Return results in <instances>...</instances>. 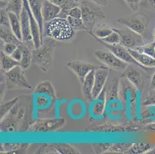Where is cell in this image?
Listing matches in <instances>:
<instances>
[{"label": "cell", "mask_w": 155, "mask_h": 154, "mask_svg": "<svg viewBox=\"0 0 155 154\" xmlns=\"http://www.w3.org/2000/svg\"><path fill=\"white\" fill-rule=\"evenodd\" d=\"M137 92L136 87L124 76L120 78V98L124 105V109L129 114L130 119L135 116Z\"/></svg>", "instance_id": "obj_6"}, {"label": "cell", "mask_w": 155, "mask_h": 154, "mask_svg": "<svg viewBox=\"0 0 155 154\" xmlns=\"http://www.w3.org/2000/svg\"><path fill=\"white\" fill-rule=\"evenodd\" d=\"M19 99L10 112L0 123V130L2 133H17L28 131L33 123L32 111L33 100L30 96H19Z\"/></svg>", "instance_id": "obj_1"}, {"label": "cell", "mask_w": 155, "mask_h": 154, "mask_svg": "<svg viewBox=\"0 0 155 154\" xmlns=\"http://www.w3.org/2000/svg\"><path fill=\"white\" fill-rule=\"evenodd\" d=\"M23 6V0H9L3 8H5L7 12H13L20 16Z\"/></svg>", "instance_id": "obj_33"}, {"label": "cell", "mask_w": 155, "mask_h": 154, "mask_svg": "<svg viewBox=\"0 0 155 154\" xmlns=\"http://www.w3.org/2000/svg\"><path fill=\"white\" fill-rule=\"evenodd\" d=\"M134 49L137 50L138 52L145 53V54L155 58V41L148 43V44H144L141 46H139Z\"/></svg>", "instance_id": "obj_38"}, {"label": "cell", "mask_w": 155, "mask_h": 154, "mask_svg": "<svg viewBox=\"0 0 155 154\" xmlns=\"http://www.w3.org/2000/svg\"><path fill=\"white\" fill-rule=\"evenodd\" d=\"M0 38H1V41L2 42L15 43V44H17L18 46L22 42V41L19 40L13 33L12 29H11V26H2L1 25Z\"/></svg>", "instance_id": "obj_26"}, {"label": "cell", "mask_w": 155, "mask_h": 154, "mask_svg": "<svg viewBox=\"0 0 155 154\" xmlns=\"http://www.w3.org/2000/svg\"><path fill=\"white\" fill-rule=\"evenodd\" d=\"M75 36L76 32L66 18L57 17L44 23L43 39L47 37L59 42H69L73 40Z\"/></svg>", "instance_id": "obj_3"}, {"label": "cell", "mask_w": 155, "mask_h": 154, "mask_svg": "<svg viewBox=\"0 0 155 154\" xmlns=\"http://www.w3.org/2000/svg\"><path fill=\"white\" fill-rule=\"evenodd\" d=\"M111 146V143H93L92 146L94 148V152L97 154H103L107 153L109 150L110 147Z\"/></svg>", "instance_id": "obj_39"}, {"label": "cell", "mask_w": 155, "mask_h": 154, "mask_svg": "<svg viewBox=\"0 0 155 154\" xmlns=\"http://www.w3.org/2000/svg\"><path fill=\"white\" fill-rule=\"evenodd\" d=\"M101 42V44L104 45L107 49L110 50L113 53H114V54L116 55L118 58H120L121 60H123L124 62L127 63V64H133L137 66H139V67L141 68L142 70L144 71L143 67H142V66H140V65L136 61V60H135L134 58L133 57V56L130 54L129 49H128L127 48L124 47V46H122L120 43H119V44H115V45H110V44H107V43H104V42ZM145 73H146V72H145Z\"/></svg>", "instance_id": "obj_17"}, {"label": "cell", "mask_w": 155, "mask_h": 154, "mask_svg": "<svg viewBox=\"0 0 155 154\" xmlns=\"http://www.w3.org/2000/svg\"><path fill=\"white\" fill-rule=\"evenodd\" d=\"M153 38H154V41H155V29L153 30Z\"/></svg>", "instance_id": "obj_49"}, {"label": "cell", "mask_w": 155, "mask_h": 154, "mask_svg": "<svg viewBox=\"0 0 155 154\" xmlns=\"http://www.w3.org/2000/svg\"><path fill=\"white\" fill-rule=\"evenodd\" d=\"M91 1L96 2V3L101 5V6H105V5H107L108 3L107 0H91Z\"/></svg>", "instance_id": "obj_45"}, {"label": "cell", "mask_w": 155, "mask_h": 154, "mask_svg": "<svg viewBox=\"0 0 155 154\" xmlns=\"http://www.w3.org/2000/svg\"><path fill=\"white\" fill-rule=\"evenodd\" d=\"M154 144L149 143H133L128 150L127 154H143L147 153L149 150L151 149Z\"/></svg>", "instance_id": "obj_30"}, {"label": "cell", "mask_w": 155, "mask_h": 154, "mask_svg": "<svg viewBox=\"0 0 155 154\" xmlns=\"http://www.w3.org/2000/svg\"><path fill=\"white\" fill-rule=\"evenodd\" d=\"M133 143H111L109 150L107 153L127 154L128 150L132 146Z\"/></svg>", "instance_id": "obj_32"}, {"label": "cell", "mask_w": 155, "mask_h": 154, "mask_svg": "<svg viewBox=\"0 0 155 154\" xmlns=\"http://www.w3.org/2000/svg\"><path fill=\"white\" fill-rule=\"evenodd\" d=\"M66 19L68 20L69 23L70 24L71 27L75 32H78V31H86L88 32V29H87V26L84 24V21H83L82 18L79 19V18H73L71 16H67Z\"/></svg>", "instance_id": "obj_34"}, {"label": "cell", "mask_w": 155, "mask_h": 154, "mask_svg": "<svg viewBox=\"0 0 155 154\" xmlns=\"http://www.w3.org/2000/svg\"><path fill=\"white\" fill-rule=\"evenodd\" d=\"M109 68L104 65L100 66L95 70L94 75V87L93 90V97L96 98L104 90L107 86L108 76H109Z\"/></svg>", "instance_id": "obj_18"}, {"label": "cell", "mask_w": 155, "mask_h": 154, "mask_svg": "<svg viewBox=\"0 0 155 154\" xmlns=\"http://www.w3.org/2000/svg\"><path fill=\"white\" fill-rule=\"evenodd\" d=\"M1 79L5 82L8 90H29L33 89L32 84L25 76L24 70L19 65L8 72L1 71Z\"/></svg>", "instance_id": "obj_7"}, {"label": "cell", "mask_w": 155, "mask_h": 154, "mask_svg": "<svg viewBox=\"0 0 155 154\" xmlns=\"http://www.w3.org/2000/svg\"><path fill=\"white\" fill-rule=\"evenodd\" d=\"M66 119L63 117L38 119L33 121L28 131L32 133H53L64 126Z\"/></svg>", "instance_id": "obj_10"}, {"label": "cell", "mask_w": 155, "mask_h": 154, "mask_svg": "<svg viewBox=\"0 0 155 154\" xmlns=\"http://www.w3.org/2000/svg\"><path fill=\"white\" fill-rule=\"evenodd\" d=\"M17 47V44L11 43V42H4L1 41V51L9 56H11Z\"/></svg>", "instance_id": "obj_40"}, {"label": "cell", "mask_w": 155, "mask_h": 154, "mask_svg": "<svg viewBox=\"0 0 155 154\" xmlns=\"http://www.w3.org/2000/svg\"><path fill=\"white\" fill-rule=\"evenodd\" d=\"M9 12V21H10V26L12 32L15 34L16 37L19 40L22 41V26H21L20 17L13 12Z\"/></svg>", "instance_id": "obj_29"}, {"label": "cell", "mask_w": 155, "mask_h": 154, "mask_svg": "<svg viewBox=\"0 0 155 154\" xmlns=\"http://www.w3.org/2000/svg\"><path fill=\"white\" fill-rule=\"evenodd\" d=\"M31 10L34 15L36 21L38 22L40 27V30L43 36V26H44V21H43V14H42V6H43V0H28Z\"/></svg>", "instance_id": "obj_23"}, {"label": "cell", "mask_w": 155, "mask_h": 154, "mask_svg": "<svg viewBox=\"0 0 155 154\" xmlns=\"http://www.w3.org/2000/svg\"><path fill=\"white\" fill-rule=\"evenodd\" d=\"M148 1H149V2H150V5H151L152 6L155 8V0H148Z\"/></svg>", "instance_id": "obj_48"}, {"label": "cell", "mask_w": 155, "mask_h": 154, "mask_svg": "<svg viewBox=\"0 0 155 154\" xmlns=\"http://www.w3.org/2000/svg\"><path fill=\"white\" fill-rule=\"evenodd\" d=\"M56 42L54 39L43 38L41 46L32 49V64L38 66L43 73H46L53 63Z\"/></svg>", "instance_id": "obj_4"}, {"label": "cell", "mask_w": 155, "mask_h": 154, "mask_svg": "<svg viewBox=\"0 0 155 154\" xmlns=\"http://www.w3.org/2000/svg\"><path fill=\"white\" fill-rule=\"evenodd\" d=\"M67 66L69 70H71L76 75L80 83H81L89 73L94 70H97L101 66H97V65L87 63V62L76 60V61L67 63Z\"/></svg>", "instance_id": "obj_14"}, {"label": "cell", "mask_w": 155, "mask_h": 154, "mask_svg": "<svg viewBox=\"0 0 155 154\" xmlns=\"http://www.w3.org/2000/svg\"><path fill=\"white\" fill-rule=\"evenodd\" d=\"M22 44V43H21ZM21 44L18 46V47L16 48L15 51L13 52L11 56H12L13 59H15L16 61L19 62L21 61V59H22V46H21Z\"/></svg>", "instance_id": "obj_43"}, {"label": "cell", "mask_w": 155, "mask_h": 154, "mask_svg": "<svg viewBox=\"0 0 155 154\" xmlns=\"http://www.w3.org/2000/svg\"><path fill=\"white\" fill-rule=\"evenodd\" d=\"M29 146V143H2L1 153H22L27 150Z\"/></svg>", "instance_id": "obj_24"}, {"label": "cell", "mask_w": 155, "mask_h": 154, "mask_svg": "<svg viewBox=\"0 0 155 154\" xmlns=\"http://www.w3.org/2000/svg\"><path fill=\"white\" fill-rule=\"evenodd\" d=\"M9 0H0V3H1V8H3L6 5L7 2H9Z\"/></svg>", "instance_id": "obj_47"}, {"label": "cell", "mask_w": 155, "mask_h": 154, "mask_svg": "<svg viewBox=\"0 0 155 154\" xmlns=\"http://www.w3.org/2000/svg\"><path fill=\"white\" fill-rule=\"evenodd\" d=\"M19 99V97H17L12 99V100H9V101L5 102L4 103H1V106H0V120H2L7 114L10 112L11 110L16 104Z\"/></svg>", "instance_id": "obj_35"}, {"label": "cell", "mask_w": 155, "mask_h": 154, "mask_svg": "<svg viewBox=\"0 0 155 154\" xmlns=\"http://www.w3.org/2000/svg\"><path fill=\"white\" fill-rule=\"evenodd\" d=\"M19 17H20L21 26H22V42L26 46H29L32 49H35L34 41H33L32 30H31L30 19H29V14L24 6Z\"/></svg>", "instance_id": "obj_19"}, {"label": "cell", "mask_w": 155, "mask_h": 154, "mask_svg": "<svg viewBox=\"0 0 155 154\" xmlns=\"http://www.w3.org/2000/svg\"><path fill=\"white\" fill-rule=\"evenodd\" d=\"M76 1H77V2H79V0H76Z\"/></svg>", "instance_id": "obj_50"}, {"label": "cell", "mask_w": 155, "mask_h": 154, "mask_svg": "<svg viewBox=\"0 0 155 154\" xmlns=\"http://www.w3.org/2000/svg\"><path fill=\"white\" fill-rule=\"evenodd\" d=\"M117 32L120 36V44L127 49H134L141 46L145 43V39L143 35L135 32L134 31L124 26L123 29H116Z\"/></svg>", "instance_id": "obj_13"}, {"label": "cell", "mask_w": 155, "mask_h": 154, "mask_svg": "<svg viewBox=\"0 0 155 154\" xmlns=\"http://www.w3.org/2000/svg\"><path fill=\"white\" fill-rule=\"evenodd\" d=\"M33 105L39 113H47L55 105L57 96L53 83L49 80L42 81L33 90Z\"/></svg>", "instance_id": "obj_2"}, {"label": "cell", "mask_w": 155, "mask_h": 154, "mask_svg": "<svg viewBox=\"0 0 155 154\" xmlns=\"http://www.w3.org/2000/svg\"><path fill=\"white\" fill-rule=\"evenodd\" d=\"M79 5L82 9V19L88 29V32H93L96 25L100 22L106 19V15L101 5L91 0H82L79 2Z\"/></svg>", "instance_id": "obj_5"}, {"label": "cell", "mask_w": 155, "mask_h": 154, "mask_svg": "<svg viewBox=\"0 0 155 154\" xmlns=\"http://www.w3.org/2000/svg\"><path fill=\"white\" fill-rule=\"evenodd\" d=\"M22 49V57L21 61L19 62V66L24 70H27L32 64V49L29 46H26L23 42L21 44Z\"/></svg>", "instance_id": "obj_27"}, {"label": "cell", "mask_w": 155, "mask_h": 154, "mask_svg": "<svg viewBox=\"0 0 155 154\" xmlns=\"http://www.w3.org/2000/svg\"><path fill=\"white\" fill-rule=\"evenodd\" d=\"M134 59L143 67L146 73H150V70L155 68V58L145 53L138 52L136 49H128Z\"/></svg>", "instance_id": "obj_20"}, {"label": "cell", "mask_w": 155, "mask_h": 154, "mask_svg": "<svg viewBox=\"0 0 155 154\" xmlns=\"http://www.w3.org/2000/svg\"><path fill=\"white\" fill-rule=\"evenodd\" d=\"M117 22L118 23L126 26L128 29L134 31L135 32L143 35L148 26L150 19L145 14L138 12L133 15L121 17L118 19Z\"/></svg>", "instance_id": "obj_11"}, {"label": "cell", "mask_w": 155, "mask_h": 154, "mask_svg": "<svg viewBox=\"0 0 155 154\" xmlns=\"http://www.w3.org/2000/svg\"><path fill=\"white\" fill-rule=\"evenodd\" d=\"M94 75H95V70L89 73L84 78V81L81 83V91L83 95L86 100L91 102L94 100L93 90L94 87Z\"/></svg>", "instance_id": "obj_22"}, {"label": "cell", "mask_w": 155, "mask_h": 154, "mask_svg": "<svg viewBox=\"0 0 155 154\" xmlns=\"http://www.w3.org/2000/svg\"><path fill=\"white\" fill-rule=\"evenodd\" d=\"M61 12V7L53 3V2L49 1V0H43L42 14H43L44 23L45 22H50V21L59 17Z\"/></svg>", "instance_id": "obj_21"}, {"label": "cell", "mask_w": 155, "mask_h": 154, "mask_svg": "<svg viewBox=\"0 0 155 154\" xmlns=\"http://www.w3.org/2000/svg\"><path fill=\"white\" fill-rule=\"evenodd\" d=\"M140 70H143L139 66L129 64L123 72V75H122L136 87L138 91H141L143 90V83H144L143 74Z\"/></svg>", "instance_id": "obj_16"}, {"label": "cell", "mask_w": 155, "mask_h": 154, "mask_svg": "<svg viewBox=\"0 0 155 154\" xmlns=\"http://www.w3.org/2000/svg\"><path fill=\"white\" fill-rule=\"evenodd\" d=\"M150 88L151 90H155V71L150 80Z\"/></svg>", "instance_id": "obj_46"}, {"label": "cell", "mask_w": 155, "mask_h": 154, "mask_svg": "<svg viewBox=\"0 0 155 154\" xmlns=\"http://www.w3.org/2000/svg\"><path fill=\"white\" fill-rule=\"evenodd\" d=\"M106 100H107V112H120L124 110V105L120 98V79L112 80L106 86Z\"/></svg>", "instance_id": "obj_9"}, {"label": "cell", "mask_w": 155, "mask_h": 154, "mask_svg": "<svg viewBox=\"0 0 155 154\" xmlns=\"http://www.w3.org/2000/svg\"><path fill=\"white\" fill-rule=\"evenodd\" d=\"M96 40L98 41V42H102L110 45L119 44V43H120V34L117 32L115 28H114V31L112 33L110 34L109 36L103 39H96Z\"/></svg>", "instance_id": "obj_36"}, {"label": "cell", "mask_w": 155, "mask_h": 154, "mask_svg": "<svg viewBox=\"0 0 155 154\" xmlns=\"http://www.w3.org/2000/svg\"><path fill=\"white\" fill-rule=\"evenodd\" d=\"M142 106H155V90H152L151 91L147 93L142 101Z\"/></svg>", "instance_id": "obj_41"}, {"label": "cell", "mask_w": 155, "mask_h": 154, "mask_svg": "<svg viewBox=\"0 0 155 154\" xmlns=\"http://www.w3.org/2000/svg\"><path fill=\"white\" fill-rule=\"evenodd\" d=\"M0 64H1V71L8 72L9 70H12L15 66L19 65V63L16 61L15 59L11 56L5 54L2 51H1L0 54Z\"/></svg>", "instance_id": "obj_28"}, {"label": "cell", "mask_w": 155, "mask_h": 154, "mask_svg": "<svg viewBox=\"0 0 155 154\" xmlns=\"http://www.w3.org/2000/svg\"><path fill=\"white\" fill-rule=\"evenodd\" d=\"M53 3L61 7L62 11H67L72 7L79 5L76 0H49Z\"/></svg>", "instance_id": "obj_37"}, {"label": "cell", "mask_w": 155, "mask_h": 154, "mask_svg": "<svg viewBox=\"0 0 155 154\" xmlns=\"http://www.w3.org/2000/svg\"><path fill=\"white\" fill-rule=\"evenodd\" d=\"M143 129V125L135 122L127 123L123 124H114L106 123L103 124H93L89 126L84 129L86 132L102 133H134L139 132Z\"/></svg>", "instance_id": "obj_8"}, {"label": "cell", "mask_w": 155, "mask_h": 154, "mask_svg": "<svg viewBox=\"0 0 155 154\" xmlns=\"http://www.w3.org/2000/svg\"><path fill=\"white\" fill-rule=\"evenodd\" d=\"M51 146L60 154H80V152L73 146L68 143H52Z\"/></svg>", "instance_id": "obj_31"}, {"label": "cell", "mask_w": 155, "mask_h": 154, "mask_svg": "<svg viewBox=\"0 0 155 154\" xmlns=\"http://www.w3.org/2000/svg\"><path fill=\"white\" fill-rule=\"evenodd\" d=\"M90 113L91 117L94 120H100L106 116L107 114L106 87L99 95L91 101Z\"/></svg>", "instance_id": "obj_15"}, {"label": "cell", "mask_w": 155, "mask_h": 154, "mask_svg": "<svg viewBox=\"0 0 155 154\" xmlns=\"http://www.w3.org/2000/svg\"><path fill=\"white\" fill-rule=\"evenodd\" d=\"M114 31V28L110 25L104 23H98L95 26L93 32L90 34L95 39H103L109 36L110 34L112 33Z\"/></svg>", "instance_id": "obj_25"}, {"label": "cell", "mask_w": 155, "mask_h": 154, "mask_svg": "<svg viewBox=\"0 0 155 154\" xmlns=\"http://www.w3.org/2000/svg\"><path fill=\"white\" fill-rule=\"evenodd\" d=\"M143 1L144 0H124V2H126L127 5L130 7V8H131L134 12L137 10L140 3Z\"/></svg>", "instance_id": "obj_42"}, {"label": "cell", "mask_w": 155, "mask_h": 154, "mask_svg": "<svg viewBox=\"0 0 155 154\" xmlns=\"http://www.w3.org/2000/svg\"><path fill=\"white\" fill-rule=\"evenodd\" d=\"M94 55L101 63L114 71L124 72L127 66V63L121 60L109 49H97L94 52Z\"/></svg>", "instance_id": "obj_12"}, {"label": "cell", "mask_w": 155, "mask_h": 154, "mask_svg": "<svg viewBox=\"0 0 155 154\" xmlns=\"http://www.w3.org/2000/svg\"><path fill=\"white\" fill-rule=\"evenodd\" d=\"M143 130L150 131V132L155 133V122L150 123H147V124H145V125H143Z\"/></svg>", "instance_id": "obj_44"}]
</instances>
